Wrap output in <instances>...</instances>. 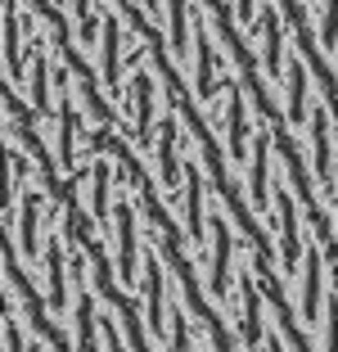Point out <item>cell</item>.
I'll return each mask as SVG.
<instances>
[{
  "label": "cell",
  "mask_w": 338,
  "mask_h": 352,
  "mask_svg": "<svg viewBox=\"0 0 338 352\" xmlns=\"http://www.w3.org/2000/svg\"><path fill=\"white\" fill-rule=\"evenodd\" d=\"M248 36H262V68L271 73V82L280 77V63H284V28H280V14H275V5H267V10L257 14V28L248 32Z\"/></svg>",
  "instance_id": "3"
},
{
  "label": "cell",
  "mask_w": 338,
  "mask_h": 352,
  "mask_svg": "<svg viewBox=\"0 0 338 352\" xmlns=\"http://www.w3.org/2000/svg\"><path fill=\"white\" fill-rule=\"evenodd\" d=\"M235 14H239V28L253 32L257 28V10H253V0H235Z\"/></svg>",
  "instance_id": "29"
},
{
  "label": "cell",
  "mask_w": 338,
  "mask_h": 352,
  "mask_svg": "<svg viewBox=\"0 0 338 352\" xmlns=\"http://www.w3.org/2000/svg\"><path fill=\"white\" fill-rule=\"evenodd\" d=\"M131 109H135V145H154V77L149 73H135L131 77Z\"/></svg>",
  "instance_id": "5"
},
{
  "label": "cell",
  "mask_w": 338,
  "mask_h": 352,
  "mask_svg": "<svg viewBox=\"0 0 338 352\" xmlns=\"http://www.w3.org/2000/svg\"><path fill=\"white\" fill-rule=\"evenodd\" d=\"M225 86V100H230V135H225V145H230V158L235 163H244V154H248V113H244V95H239V86H235V77L230 82H221Z\"/></svg>",
  "instance_id": "13"
},
{
  "label": "cell",
  "mask_w": 338,
  "mask_h": 352,
  "mask_svg": "<svg viewBox=\"0 0 338 352\" xmlns=\"http://www.w3.org/2000/svg\"><path fill=\"white\" fill-rule=\"evenodd\" d=\"M104 82L113 95H122V19H104Z\"/></svg>",
  "instance_id": "12"
},
{
  "label": "cell",
  "mask_w": 338,
  "mask_h": 352,
  "mask_svg": "<svg viewBox=\"0 0 338 352\" xmlns=\"http://www.w3.org/2000/svg\"><path fill=\"white\" fill-rule=\"evenodd\" d=\"M280 199V221H284V244H280V262H284L289 276H297V267H302V239H297V204L293 195H289L284 186L275 190Z\"/></svg>",
  "instance_id": "9"
},
{
  "label": "cell",
  "mask_w": 338,
  "mask_h": 352,
  "mask_svg": "<svg viewBox=\"0 0 338 352\" xmlns=\"http://www.w3.org/2000/svg\"><path fill=\"white\" fill-rule=\"evenodd\" d=\"M239 294H244V325H239L244 348H262V343H267V325H262V302H257V289H253L248 276H244V285H239Z\"/></svg>",
  "instance_id": "17"
},
{
  "label": "cell",
  "mask_w": 338,
  "mask_h": 352,
  "mask_svg": "<svg viewBox=\"0 0 338 352\" xmlns=\"http://www.w3.org/2000/svg\"><path fill=\"white\" fill-rule=\"evenodd\" d=\"M212 244H216V262H212V280H207V289L216 298H230V258H235V235L225 226L221 217H212Z\"/></svg>",
  "instance_id": "8"
},
{
  "label": "cell",
  "mask_w": 338,
  "mask_h": 352,
  "mask_svg": "<svg viewBox=\"0 0 338 352\" xmlns=\"http://www.w3.org/2000/svg\"><path fill=\"white\" fill-rule=\"evenodd\" d=\"M194 28H199V63H194V95L203 104H212L216 95L225 91L221 82L212 77V36H207V23H203V14L194 19Z\"/></svg>",
  "instance_id": "10"
},
{
  "label": "cell",
  "mask_w": 338,
  "mask_h": 352,
  "mask_svg": "<svg viewBox=\"0 0 338 352\" xmlns=\"http://www.w3.org/2000/svg\"><path fill=\"white\" fill-rule=\"evenodd\" d=\"M158 5H163V0H144V14H158Z\"/></svg>",
  "instance_id": "31"
},
{
  "label": "cell",
  "mask_w": 338,
  "mask_h": 352,
  "mask_svg": "<svg viewBox=\"0 0 338 352\" xmlns=\"http://www.w3.org/2000/svg\"><path fill=\"white\" fill-rule=\"evenodd\" d=\"M271 140H275V126H262L257 131V145H253V208L257 212H267L271 208Z\"/></svg>",
  "instance_id": "6"
},
{
  "label": "cell",
  "mask_w": 338,
  "mask_h": 352,
  "mask_svg": "<svg viewBox=\"0 0 338 352\" xmlns=\"http://www.w3.org/2000/svg\"><path fill=\"white\" fill-rule=\"evenodd\" d=\"M163 253V249H158ZM149 253L144 262V321H149V334L163 339V294H167V276H163V258Z\"/></svg>",
  "instance_id": "4"
},
{
  "label": "cell",
  "mask_w": 338,
  "mask_h": 352,
  "mask_svg": "<svg viewBox=\"0 0 338 352\" xmlns=\"http://www.w3.org/2000/svg\"><path fill=\"white\" fill-rule=\"evenodd\" d=\"M19 10H14V0H5V86L19 91L23 86V36H19Z\"/></svg>",
  "instance_id": "14"
},
{
  "label": "cell",
  "mask_w": 338,
  "mask_h": 352,
  "mask_svg": "<svg viewBox=\"0 0 338 352\" xmlns=\"http://www.w3.org/2000/svg\"><path fill=\"white\" fill-rule=\"evenodd\" d=\"M320 45L329 54L338 50V0H325V23H320Z\"/></svg>",
  "instance_id": "24"
},
{
  "label": "cell",
  "mask_w": 338,
  "mask_h": 352,
  "mask_svg": "<svg viewBox=\"0 0 338 352\" xmlns=\"http://www.w3.org/2000/svg\"><path fill=\"white\" fill-rule=\"evenodd\" d=\"M325 249H307V271H302V316H307V330L320 311V276H325Z\"/></svg>",
  "instance_id": "15"
},
{
  "label": "cell",
  "mask_w": 338,
  "mask_h": 352,
  "mask_svg": "<svg viewBox=\"0 0 338 352\" xmlns=\"http://www.w3.org/2000/svg\"><path fill=\"white\" fill-rule=\"evenodd\" d=\"M262 352H284V343H280V334H267V343H262Z\"/></svg>",
  "instance_id": "30"
},
{
  "label": "cell",
  "mask_w": 338,
  "mask_h": 352,
  "mask_svg": "<svg viewBox=\"0 0 338 352\" xmlns=\"http://www.w3.org/2000/svg\"><path fill=\"white\" fill-rule=\"evenodd\" d=\"M72 10H77V41H82L86 50H91V45H95V36L104 32V23L91 14V0H72Z\"/></svg>",
  "instance_id": "23"
},
{
  "label": "cell",
  "mask_w": 338,
  "mask_h": 352,
  "mask_svg": "<svg viewBox=\"0 0 338 352\" xmlns=\"http://www.w3.org/2000/svg\"><path fill=\"white\" fill-rule=\"evenodd\" d=\"M307 54L302 59H289V126L307 122Z\"/></svg>",
  "instance_id": "16"
},
{
  "label": "cell",
  "mask_w": 338,
  "mask_h": 352,
  "mask_svg": "<svg viewBox=\"0 0 338 352\" xmlns=\"http://www.w3.org/2000/svg\"><path fill=\"white\" fill-rule=\"evenodd\" d=\"M113 212H117V276L126 280V289L135 285V208L131 199H117L113 204Z\"/></svg>",
  "instance_id": "2"
},
{
  "label": "cell",
  "mask_w": 338,
  "mask_h": 352,
  "mask_svg": "<svg viewBox=\"0 0 338 352\" xmlns=\"http://www.w3.org/2000/svg\"><path fill=\"white\" fill-rule=\"evenodd\" d=\"M167 14H172V50L185 54V0H167Z\"/></svg>",
  "instance_id": "25"
},
{
  "label": "cell",
  "mask_w": 338,
  "mask_h": 352,
  "mask_svg": "<svg viewBox=\"0 0 338 352\" xmlns=\"http://www.w3.org/2000/svg\"><path fill=\"white\" fill-rule=\"evenodd\" d=\"M45 302H50L54 316L68 311V289H63V244L54 239V230H50V239H45Z\"/></svg>",
  "instance_id": "11"
},
{
  "label": "cell",
  "mask_w": 338,
  "mask_h": 352,
  "mask_svg": "<svg viewBox=\"0 0 338 352\" xmlns=\"http://www.w3.org/2000/svg\"><path fill=\"white\" fill-rule=\"evenodd\" d=\"M311 158H316V186H334L329 172V118L311 113Z\"/></svg>",
  "instance_id": "18"
},
{
  "label": "cell",
  "mask_w": 338,
  "mask_h": 352,
  "mask_svg": "<svg viewBox=\"0 0 338 352\" xmlns=\"http://www.w3.org/2000/svg\"><path fill=\"white\" fill-rule=\"evenodd\" d=\"M172 316H176V321H172V352H190V325H185V311L176 307Z\"/></svg>",
  "instance_id": "27"
},
{
  "label": "cell",
  "mask_w": 338,
  "mask_h": 352,
  "mask_svg": "<svg viewBox=\"0 0 338 352\" xmlns=\"http://www.w3.org/2000/svg\"><path fill=\"white\" fill-rule=\"evenodd\" d=\"M109 176H113V167L109 163H95V172H91V212H95V217H109Z\"/></svg>",
  "instance_id": "22"
},
{
  "label": "cell",
  "mask_w": 338,
  "mask_h": 352,
  "mask_svg": "<svg viewBox=\"0 0 338 352\" xmlns=\"http://www.w3.org/2000/svg\"><path fill=\"white\" fill-rule=\"evenodd\" d=\"M72 140H77V113H72V95L63 91V100H59V163L68 167V172H77V163H72Z\"/></svg>",
  "instance_id": "20"
},
{
  "label": "cell",
  "mask_w": 338,
  "mask_h": 352,
  "mask_svg": "<svg viewBox=\"0 0 338 352\" xmlns=\"http://www.w3.org/2000/svg\"><path fill=\"white\" fill-rule=\"evenodd\" d=\"M203 172H199V158L185 163V235L194 239V249H203Z\"/></svg>",
  "instance_id": "7"
},
{
  "label": "cell",
  "mask_w": 338,
  "mask_h": 352,
  "mask_svg": "<svg viewBox=\"0 0 338 352\" xmlns=\"http://www.w3.org/2000/svg\"><path fill=\"white\" fill-rule=\"evenodd\" d=\"M325 352H338V294L325 302Z\"/></svg>",
  "instance_id": "26"
},
{
  "label": "cell",
  "mask_w": 338,
  "mask_h": 352,
  "mask_svg": "<svg viewBox=\"0 0 338 352\" xmlns=\"http://www.w3.org/2000/svg\"><path fill=\"white\" fill-rule=\"evenodd\" d=\"M176 131H181V104H172L158 122V176H163V190H176L185 167L176 163Z\"/></svg>",
  "instance_id": "1"
},
{
  "label": "cell",
  "mask_w": 338,
  "mask_h": 352,
  "mask_svg": "<svg viewBox=\"0 0 338 352\" xmlns=\"http://www.w3.org/2000/svg\"><path fill=\"white\" fill-rule=\"evenodd\" d=\"M36 68H32V100H36V113L41 118H50L54 109H50V59L45 54H36Z\"/></svg>",
  "instance_id": "21"
},
{
  "label": "cell",
  "mask_w": 338,
  "mask_h": 352,
  "mask_svg": "<svg viewBox=\"0 0 338 352\" xmlns=\"http://www.w3.org/2000/svg\"><path fill=\"white\" fill-rule=\"evenodd\" d=\"M334 212H338V208H334Z\"/></svg>",
  "instance_id": "32"
},
{
  "label": "cell",
  "mask_w": 338,
  "mask_h": 352,
  "mask_svg": "<svg viewBox=\"0 0 338 352\" xmlns=\"http://www.w3.org/2000/svg\"><path fill=\"white\" fill-rule=\"evenodd\" d=\"M5 348L10 352H27L23 348V334H19V321H14V307L5 311Z\"/></svg>",
  "instance_id": "28"
},
{
  "label": "cell",
  "mask_w": 338,
  "mask_h": 352,
  "mask_svg": "<svg viewBox=\"0 0 338 352\" xmlns=\"http://www.w3.org/2000/svg\"><path fill=\"white\" fill-rule=\"evenodd\" d=\"M36 212H41V195H36V190H23V204H19V249L27 253H36Z\"/></svg>",
  "instance_id": "19"
}]
</instances>
